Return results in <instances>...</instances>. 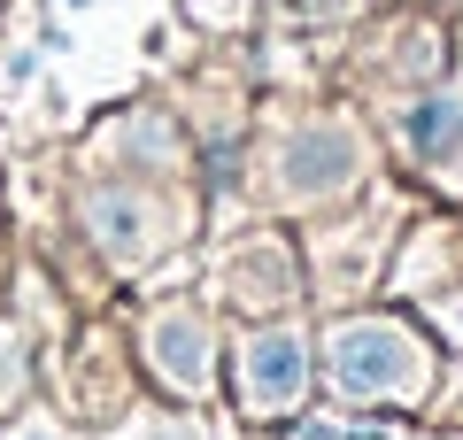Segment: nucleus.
<instances>
[{"label": "nucleus", "instance_id": "6", "mask_svg": "<svg viewBox=\"0 0 463 440\" xmlns=\"http://www.w3.org/2000/svg\"><path fill=\"white\" fill-rule=\"evenodd\" d=\"M155 440H185V433H178V425H170V433H155Z\"/></svg>", "mask_w": 463, "mask_h": 440}, {"label": "nucleus", "instance_id": "7", "mask_svg": "<svg viewBox=\"0 0 463 440\" xmlns=\"http://www.w3.org/2000/svg\"><path fill=\"white\" fill-rule=\"evenodd\" d=\"M448 317H456V332H463V301H456V310H448Z\"/></svg>", "mask_w": 463, "mask_h": 440}, {"label": "nucleus", "instance_id": "2", "mask_svg": "<svg viewBox=\"0 0 463 440\" xmlns=\"http://www.w3.org/2000/svg\"><path fill=\"white\" fill-rule=\"evenodd\" d=\"M301 394V340L294 332H263V340L248 348V402L263 409H279V402H294Z\"/></svg>", "mask_w": 463, "mask_h": 440}, {"label": "nucleus", "instance_id": "3", "mask_svg": "<svg viewBox=\"0 0 463 440\" xmlns=\"http://www.w3.org/2000/svg\"><path fill=\"white\" fill-rule=\"evenodd\" d=\"M456 124H463V109H456V100H448V93L417 100V109H410V147H425V155H432V147H440V139H448V131H456Z\"/></svg>", "mask_w": 463, "mask_h": 440}, {"label": "nucleus", "instance_id": "4", "mask_svg": "<svg viewBox=\"0 0 463 440\" xmlns=\"http://www.w3.org/2000/svg\"><path fill=\"white\" fill-rule=\"evenodd\" d=\"M332 155H340V139H309V147H301V163H309V170H294V186H332V178H340Z\"/></svg>", "mask_w": 463, "mask_h": 440}, {"label": "nucleus", "instance_id": "5", "mask_svg": "<svg viewBox=\"0 0 463 440\" xmlns=\"http://www.w3.org/2000/svg\"><path fill=\"white\" fill-rule=\"evenodd\" d=\"M16 440H62V433H39V425H24V433Z\"/></svg>", "mask_w": 463, "mask_h": 440}, {"label": "nucleus", "instance_id": "1", "mask_svg": "<svg viewBox=\"0 0 463 440\" xmlns=\"http://www.w3.org/2000/svg\"><path fill=\"white\" fill-rule=\"evenodd\" d=\"M332 387H340V394H417V387H425L417 340H402L394 325L340 332V340H332Z\"/></svg>", "mask_w": 463, "mask_h": 440}]
</instances>
